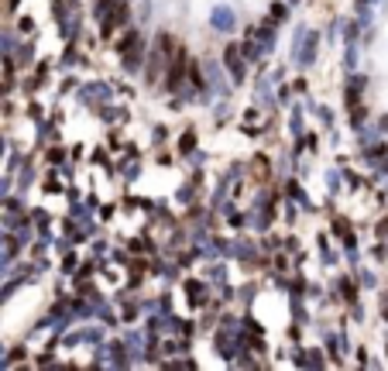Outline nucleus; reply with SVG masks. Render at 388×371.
I'll return each mask as SVG.
<instances>
[{
  "label": "nucleus",
  "mask_w": 388,
  "mask_h": 371,
  "mask_svg": "<svg viewBox=\"0 0 388 371\" xmlns=\"http://www.w3.org/2000/svg\"><path fill=\"white\" fill-rule=\"evenodd\" d=\"M117 55L124 58V66H127V69H137V62H141V55H145V38L137 35V31L124 35V42L117 45Z\"/></svg>",
  "instance_id": "f257e3e1"
},
{
  "label": "nucleus",
  "mask_w": 388,
  "mask_h": 371,
  "mask_svg": "<svg viewBox=\"0 0 388 371\" xmlns=\"http://www.w3.org/2000/svg\"><path fill=\"white\" fill-rule=\"evenodd\" d=\"M223 62H227V69H230V76H234V79H244V55H240V45H227L223 48Z\"/></svg>",
  "instance_id": "f03ea898"
},
{
  "label": "nucleus",
  "mask_w": 388,
  "mask_h": 371,
  "mask_svg": "<svg viewBox=\"0 0 388 371\" xmlns=\"http://www.w3.org/2000/svg\"><path fill=\"white\" fill-rule=\"evenodd\" d=\"M124 21H127V4H124V0H114V7H110L107 17H103V35H110V31L120 28Z\"/></svg>",
  "instance_id": "7ed1b4c3"
},
{
  "label": "nucleus",
  "mask_w": 388,
  "mask_h": 371,
  "mask_svg": "<svg viewBox=\"0 0 388 371\" xmlns=\"http://www.w3.org/2000/svg\"><path fill=\"white\" fill-rule=\"evenodd\" d=\"M182 72H186V52H182V48H175V62L169 66V79H165V86L175 90V86L182 83Z\"/></svg>",
  "instance_id": "20e7f679"
},
{
  "label": "nucleus",
  "mask_w": 388,
  "mask_h": 371,
  "mask_svg": "<svg viewBox=\"0 0 388 371\" xmlns=\"http://www.w3.org/2000/svg\"><path fill=\"white\" fill-rule=\"evenodd\" d=\"M367 158H371L375 165H381V169H388V148H385V145L371 148V151H367Z\"/></svg>",
  "instance_id": "39448f33"
},
{
  "label": "nucleus",
  "mask_w": 388,
  "mask_h": 371,
  "mask_svg": "<svg viewBox=\"0 0 388 371\" xmlns=\"http://www.w3.org/2000/svg\"><path fill=\"white\" fill-rule=\"evenodd\" d=\"M186 289H189V302H193V306H196V302H206V289H203V285H196V282H189Z\"/></svg>",
  "instance_id": "423d86ee"
},
{
  "label": "nucleus",
  "mask_w": 388,
  "mask_h": 371,
  "mask_svg": "<svg viewBox=\"0 0 388 371\" xmlns=\"http://www.w3.org/2000/svg\"><path fill=\"white\" fill-rule=\"evenodd\" d=\"M333 227H337V234L343 237V244H347V248H354V234H351V227H347V223H343V220H333Z\"/></svg>",
  "instance_id": "0eeeda50"
},
{
  "label": "nucleus",
  "mask_w": 388,
  "mask_h": 371,
  "mask_svg": "<svg viewBox=\"0 0 388 371\" xmlns=\"http://www.w3.org/2000/svg\"><path fill=\"white\" fill-rule=\"evenodd\" d=\"M193 148H196V131H186L182 138H179V151L186 155V151H193Z\"/></svg>",
  "instance_id": "6e6552de"
},
{
  "label": "nucleus",
  "mask_w": 388,
  "mask_h": 371,
  "mask_svg": "<svg viewBox=\"0 0 388 371\" xmlns=\"http://www.w3.org/2000/svg\"><path fill=\"white\" fill-rule=\"evenodd\" d=\"M340 292H343V299H347V302L357 299V289H354V282H351V278H340Z\"/></svg>",
  "instance_id": "1a4fd4ad"
},
{
  "label": "nucleus",
  "mask_w": 388,
  "mask_h": 371,
  "mask_svg": "<svg viewBox=\"0 0 388 371\" xmlns=\"http://www.w3.org/2000/svg\"><path fill=\"white\" fill-rule=\"evenodd\" d=\"M285 14H289V11L282 7V4H275V7H272V17H275V21H272V24H282V17H285Z\"/></svg>",
  "instance_id": "9d476101"
},
{
  "label": "nucleus",
  "mask_w": 388,
  "mask_h": 371,
  "mask_svg": "<svg viewBox=\"0 0 388 371\" xmlns=\"http://www.w3.org/2000/svg\"><path fill=\"white\" fill-rule=\"evenodd\" d=\"M385 234H388V217H385L381 223H378V237H385Z\"/></svg>",
  "instance_id": "9b49d317"
},
{
  "label": "nucleus",
  "mask_w": 388,
  "mask_h": 371,
  "mask_svg": "<svg viewBox=\"0 0 388 371\" xmlns=\"http://www.w3.org/2000/svg\"><path fill=\"white\" fill-rule=\"evenodd\" d=\"M385 320H388V306H385Z\"/></svg>",
  "instance_id": "f8f14e48"
},
{
  "label": "nucleus",
  "mask_w": 388,
  "mask_h": 371,
  "mask_svg": "<svg viewBox=\"0 0 388 371\" xmlns=\"http://www.w3.org/2000/svg\"><path fill=\"white\" fill-rule=\"evenodd\" d=\"M385 302H388V292H385Z\"/></svg>",
  "instance_id": "ddd939ff"
}]
</instances>
